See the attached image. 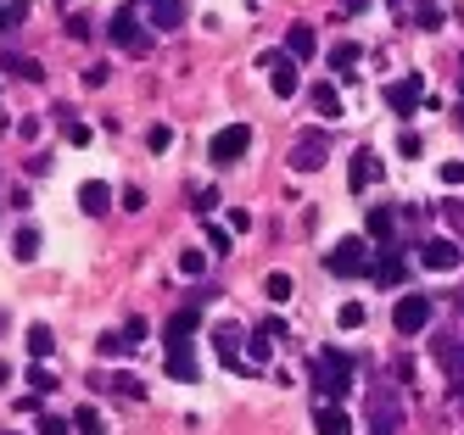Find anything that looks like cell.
Instances as JSON below:
<instances>
[{
  "instance_id": "cell-5",
  "label": "cell",
  "mask_w": 464,
  "mask_h": 435,
  "mask_svg": "<svg viewBox=\"0 0 464 435\" xmlns=\"http://www.w3.org/2000/svg\"><path fill=\"white\" fill-rule=\"evenodd\" d=\"M246 151H252V128H246V123H229V128L213 134V162L229 167V162H241Z\"/></svg>"
},
{
  "instance_id": "cell-6",
  "label": "cell",
  "mask_w": 464,
  "mask_h": 435,
  "mask_svg": "<svg viewBox=\"0 0 464 435\" xmlns=\"http://www.w3.org/2000/svg\"><path fill=\"white\" fill-rule=\"evenodd\" d=\"M420 268H430V274H459L464 268V251L453 241H425L420 246Z\"/></svg>"
},
{
  "instance_id": "cell-30",
  "label": "cell",
  "mask_w": 464,
  "mask_h": 435,
  "mask_svg": "<svg viewBox=\"0 0 464 435\" xmlns=\"http://www.w3.org/2000/svg\"><path fill=\"white\" fill-rule=\"evenodd\" d=\"M246 352H252V363H269V329H263V335H252V341H246Z\"/></svg>"
},
{
  "instance_id": "cell-7",
  "label": "cell",
  "mask_w": 464,
  "mask_h": 435,
  "mask_svg": "<svg viewBox=\"0 0 464 435\" xmlns=\"http://www.w3.org/2000/svg\"><path fill=\"white\" fill-rule=\"evenodd\" d=\"M257 61L269 67V90H275L280 100H291V95H296V56H275V51H263Z\"/></svg>"
},
{
  "instance_id": "cell-28",
  "label": "cell",
  "mask_w": 464,
  "mask_h": 435,
  "mask_svg": "<svg viewBox=\"0 0 464 435\" xmlns=\"http://www.w3.org/2000/svg\"><path fill=\"white\" fill-rule=\"evenodd\" d=\"M146 146H151V151H169V146H174V128H169V123H157V128L146 134Z\"/></svg>"
},
{
  "instance_id": "cell-22",
  "label": "cell",
  "mask_w": 464,
  "mask_h": 435,
  "mask_svg": "<svg viewBox=\"0 0 464 435\" xmlns=\"http://www.w3.org/2000/svg\"><path fill=\"white\" fill-rule=\"evenodd\" d=\"M169 374H174V380H185V385H190V380H196V374H202V368H196V357H190V352H185V346H174V352H169Z\"/></svg>"
},
{
  "instance_id": "cell-17",
  "label": "cell",
  "mask_w": 464,
  "mask_h": 435,
  "mask_svg": "<svg viewBox=\"0 0 464 435\" xmlns=\"http://www.w3.org/2000/svg\"><path fill=\"white\" fill-rule=\"evenodd\" d=\"M314 51H319V45H314V28H308V23H291V28H285V56L308 61Z\"/></svg>"
},
{
  "instance_id": "cell-23",
  "label": "cell",
  "mask_w": 464,
  "mask_h": 435,
  "mask_svg": "<svg viewBox=\"0 0 464 435\" xmlns=\"http://www.w3.org/2000/svg\"><path fill=\"white\" fill-rule=\"evenodd\" d=\"M363 229H370V234H375V241H392V229H397V218H392V207H375V213H370V223H363Z\"/></svg>"
},
{
  "instance_id": "cell-37",
  "label": "cell",
  "mask_w": 464,
  "mask_h": 435,
  "mask_svg": "<svg viewBox=\"0 0 464 435\" xmlns=\"http://www.w3.org/2000/svg\"><path fill=\"white\" fill-rule=\"evenodd\" d=\"M397 151H403V156H420V151H425V140H420V134H403V140H397Z\"/></svg>"
},
{
  "instance_id": "cell-3",
  "label": "cell",
  "mask_w": 464,
  "mask_h": 435,
  "mask_svg": "<svg viewBox=\"0 0 464 435\" xmlns=\"http://www.w3.org/2000/svg\"><path fill=\"white\" fill-rule=\"evenodd\" d=\"M324 268H330V274H342V279H358V274H370V246H363L358 234H347V241H336V246H330Z\"/></svg>"
},
{
  "instance_id": "cell-47",
  "label": "cell",
  "mask_w": 464,
  "mask_h": 435,
  "mask_svg": "<svg viewBox=\"0 0 464 435\" xmlns=\"http://www.w3.org/2000/svg\"><path fill=\"white\" fill-rule=\"evenodd\" d=\"M459 313H464V296H459Z\"/></svg>"
},
{
  "instance_id": "cell-36",
  "label": "cell",
  "mask_w": 464,
  "mask_h": 435,
  "mask_svg": "<svg viewBox=\"0 0 464 435\" xmlns=\"http://www.w3.org/2000/svg\"><path fill=\"white\" fill-rule=\"evenodd\" d=\"M179 268H185V274H202L208 257H202V251H185V257H179Z\"/></svg>"
},
{
  "instance_id": "cell-1",
  "label": "cell",
  "mask_w": 464,
  "mask_h": 435,
  "mask_svg": "<svg viewBox=\"0 0 464 435\" xmlns=\"http://www.w3.org/2000/svg\"><path fill=\"white\" fill-rule=\"evenodd\" d=\"M314 391L330 396V402H342V396L353 391V357H342V352H319V357H314Z\"/></svg>"
},
{
  "instance_id": "cell-2",
  "label": "cell",
  "mask_w": 464,
  "mask_h": 435,
  "mask_svg": "<svg viewBox=\"0 0 464 435\" xmlns=\"http://www.w3.org/2000/svg\"><path fill=\"white\" fill-rule=\"evenodd\" d=\"M330 156V128H303L291 146V174H319Z\"/></svg>"
},
{
  "instance_id": "cell-12",
  "label": "cell",
  "mask_w": 464,
  "mask_h": 435,
  "mask_svg": "<svg viewBox=\"0 0 464 435\" xmlns=\"http://www.w3.org/2000/svg\"><path fill=\"white\" fill-rule=\"evenodd\" d=\"M196 324H202V313H196V307H179L169 324H162V341H169V346H185L190 335H196Z\"/></svg>"
},
{
  "instance_id": "cell-45",
  "label": "cell",
  "mask_w": 464,
  "mask_h": 435,
  "mask_svg": "<svg viewBox=\"0 0 464 435\" xmlns=\"http://www.w3.org/2000/svg\"><path fill=\"white\" fill-rule=\"evenodd\" d=\"M6 374H12V368H6V363H0V385H6Z\"/></svg>"
},
{
  "instance_id": "cell-46",
  "label": "cell",
  "mask_w": 464,
  "mask_h": 435,
  "mask_svg": "<svg viewBox=\"0 0 464 435\" xmlns=\"http://www.w3.org/2000/svg\"><path fill=\"white\" fill-rule=\"evenodd\" d=\"M386 6H403V0H386Z\"/></svg>"
},
{
  "instance_id": "cell-19",
  "label": "cell",
  "mask_w": 464,
  "mask_h": 435,
  "mask_svg": "<svg viewBox=\"0 0 464 435\" xmlns=\"http://www.w3.org/2000/svg\"><path fill=\"white\" fill-rule=\"evenodd\" d=\"M403 274H409L403 257H375V262H370V279H375V285H403Z\"/></svg>"
},
{
  "instance_id": "cell-8",
  "label": "cell",
  "mask_w": 464,
  "mask_h": 435,
  "mask_svg": "<svg viewBox=\"0 0 464 435\" xmlns=\"http://www.w3.org/2000/svg\"><path fill=\"white\" fill-rule=\"evenodd\" d=\"M392 324H397V335L430 329V301H425V296H403V301H397V313H392Z\"/></svg>"
},
{
  "instance_id": "cell-27",
  "label": "cell",
  "mask_w": 464,
  "mask_h": 435,
  "mask_svg": "<svg viewBox=\"0 0 464 435\" xmlns=\"http://www.w3.org/2000/svg\"><path fill=\"white\" fill-rule=\"evenodd\" d=\"M112 391H118V396H129V402H135V396H146V385H140L135 374H112Z\"/></svg>"
},
{
  "instance_id": "cell-41",
  "label": "cell",
  "mask_w": 464,
  "mask_h": 435,
  "mask_svg": "<svg viewBox=\"0 0 464 435\" xmlns=\"http://www.w3.org/2000/svg\"><path fill=\"white\" fill-rule=\"evenodd\" d=\"M102 352H107V357H118V352H129V341H118V335H102Z\"/></svg>"
},
{
  "instance_id": "cell-44",
  "label": "cell",
  "mask_w": 464,
  "mask_h": 435,
  "mask_svg": "<svg viewBox=\"0 0 464 435\" xmlns=\"http://www.w3.org/2000/svg\"><path fill=\"white\" fill-rule=\"evenodd\" d=\"M0 33H12V17H6V6H0Z\"/></svg>"
},
{
  "instance_id": "cell-34",
  "label": "cell",
  "mask_w": 464,
  "mask_h": 435,
  "mask_svg": "<svg viewBox=\"0 0 464 435\" xmlns=\"http://www.w3.org/2000/svg\"><path fill=\"white\" fill-rule=\"evenodd\" d=\"M442 218H448V223L464 234V201H448V207H442Z\"/></svg>"
},
{
  "instance_id": "cell-39",
  "label": "cell",
  "mask_w": 464,
  "mask_h": 435,
  "mask_svg": "<svg viewBox=\"0 0 464 435\" xmlns=\"http://www.w3.org/2000/svg\"><path fill=\"white\" fill-rule=\"evenodd\" d=\"M202 223H208V218H202ZM208 246H213V251H224V246H229V234H224V229H213V223H208Z\"/></svg>"
},
{
  "instance_id": "cell-14",
  "label": "cell",
  "mask_w": 464,
  "mask_h": 435,
  "mask_svg": "<svg viewBox=\"0 0 464 435\" xmlns=\"http://www.w3.org/2000/svg\"><path fill=\"white\" fill-rule=\"evenodd\" d=\"M370 413H375V430H370V435H397V424H403V408H397L386 391L370 402Z\"/></svg>"
},
{
  "instance_id": "cell-29",
  "label": "cell",
  "mask_w": 464,
  "mask_h": 435,
  "mask_svg": "<svg viewBox=\"0 0 464 435\" xmlns=\"http://www.w3.org/2000/svg\"><path fill=\"white\" fill-rule=\"evenodd\" d=\"M17 257H23V262H28V257H40V234H34V229H23V234H17Z\"/></svg>"
},
{
  "instance_id": "cell-15",
  "label": "cell",
  "mask_w": 464,
  "mask_h": 435,
  "mask_svg": "<svg viewBox=\"0 0 464 435\" xmlns=\"http://www.w3.org/2000/svg\"><path fill=\"white\" fill-rule=\"evenodd\" d=\"M79 207H84L90 218H107V213H112V184H102V179H90V184L79 190Z\"/></svg>"
},
{
  "instance_id": "cell-10",
  "label": "cell",
  "mask_w": 464,
  "mask_h": 435,
  "mask_svg": "<svg viewBox=\"0 0 464 435\" xmlns=\"http://www.w3.org/2000/svg\"><path fill=\"white\" fill-rule=\"evenodd\" d=\"M375 179H381V156H375L370 146H358V151H353V174H347V184H353V190H370Z\"/></svg>"
},
{
  "instance_id": "cell-32",
  "label": "cell",
  "mask_w": 464,
  "mask_h": 435,
  "mask_svg": "<svg viewBox=\"0 0 464 435\" xmlns=\"http://www.w3.org/2000/svg\"><path fill=\"white\" fill-rule=\"evenodd\" d=\"M28 385H34V391H40V396H45V391H56V380H51V374H45V368H40V363H34V368H28Z\"/></svg>"
},
{
  "instance_id": "cell-43",
  "label": "cell",
  "mask_w": 464,
  "mask_h": 435,
  "mask_svg": "<svg viewBox=\"0 0 464 435\" xmlns=\"http://www.w3.org/2000/svg\"><path fill=\"white\" fill-rule=\"evenodd\" d=\"M363 6H370V0H342V12H363Z\"/></svg>"
},
{
  "instance_id": "cell-40",
  "label": "cell",
  "mask_w": 464,
  "mask_h": 435,
  "mask_svg": "<svg viewBox=\"0 0 464 435\" xmlns=\"http://www.w3.org/2000/svg\"><path fill=\"white\" fill-rule=\"evenodd\" d=\"M6 17H12V28H17V23L28 17V0H6Z\"/></svg>"
},
{
  "instance_id": "cell-24",
  "label": "cell",
  "mask_w": 464,
  "mask_h": 435,
  "mask_svg": "<svg viewBox=\"0 0 464 435\" xmlns=\"http://www.w3.org/2000/svg\"><path fill=\"white\" fill-rule=\"evenodd\" d=\"M28 357H34V363H40V357H51V329H45V324L28 329Z\"/></svg>"
},
{
  "instance_id": "cell-35",
  "label": "cell",
  "mask_w": 464,
  "mask_h": 435,
  "mask_svg": "<svg viewBox=\"0 0 464 435\" xmlns=\"http://www.w3.org/2000/svg\"><path fill=\"white\" fill-rule=\"evenodd\" d=\"M213 207H218V190H213V184H208V190H202V195H196V213H202V218H208V213H213Z\"/></svg>"
},
{
  "instance_id": "cell-42",
  "label": "cell",
  "mask_w": 464,
  "mask_h": 435,
  "mask_svg": "<svg viewBox=\"0 0 464 435\" xmlns=\"http://www.w3.org/2000/svg\"><path fill=\"white\" fill-rule=\"evenodd\" d=\"M40 435H68V419H40Z\"/></svg>"
},
{
  "instance_id": "cell-31",
  "label": "cell",
  "mask_w": 464,
  "mask_h": 435,
  "mask_svg": "<svg viewBox=\"0 0 464 435\" xmlns=\"http://www.w3.org/2000/svg\"><path fill=\"white\" fill-rule=\"evenodd\" d=\"M336 324H342V329H358V324H363V307H358V301H347V307L336 313Z\"/></svg>"
},
{
  "instance_id": "cell-25",
  "label": "cell",
  "mask_w": 464,
  "mask_h": 435,
  "mask_svg": "<svg viewBox=\"0 0 464 435\" xmlns=\"http://www.w3.org/2000/svg\"><path fill=\"white\" fill-rule=\"evenodd\" d=\"M263 296H269V301H291V274H269V279H263Z\"/></svg>"
},
{
  "instance_id": "cell-20",
  "label": "cell",
  "mask_w": 464,
  "mask_h": 435,
  "mask_svg": "<svg viewBox=\"0 0 464 435\" xmlns=\"http://www.w3.org/2000/svg\"><path fill=\"white\" fill-rule=\"evenodd\" d=\"M308 100H314V112H319V118H342V90H336V84H314Z\"/></svg>"
},
{
  "instance_id": "cell-9",
  "label": "cell",
  "mask_w": 464,
  "mask_h": 435,
  "mask_svg": "<svg viewBox=\"0 0 464 435\" xmlns=\"http://www.w3.org/2000/svg\"><path fill=\"white\" fill-rule=\"evenodd\" d=\"M430 357L442 363V374L453 385H464V341H453V335H430Z\"/></svg>"
},
{
  "instance_id": "cell-21",
  "label": "cell",
  "mask_w": 464,
  "mask_h": 435,
  "mask_svg": "<svg viewBox=\"0 0 464 435\" xmlns=\"http://www.w3.org/2000/svg\"><path fill=\"white\" fill-rule=\"evenodd\" d=\"M358 61H363V45H358V40H342L336 51H330V67H336V73H342V79L353 73V67H358Z\"/></svg>"
},
{
  "instance_id": "cell-33",
  "label": "cell",
  "mask_w": 464,
  "mask_h": 435,
  "mask_svg": "<svg viewBox=\"0 0 464 435\" xmlns=\"http://www.w3.org/2000/svg\"><path fill=\"white\" fill-rule=\"evenodd\" d=\"M73 419H79V430H90V435H95V430H102V413H95V408H79Z\"/></svg>"
},
{
  "instance_id": "cell-13",
  "label": "cell",
  "mask_w": 464,
  "mask_h": 435,
  "mask_svg": "<svg viewBox=\"0 0 464 435\" xmlns=\"http://www.w3.org/2000/svg\"><path fill=\"white\" fill-rule=\"evenodd\" d=\"M314 430H319V435H353V419H347L342 402H324V408L314 413Z\"/></svg>"
},
{
  "instance_id": "cell-18",
  "label": "cell",
  "mask_w": 464,
  "mask_h": 435,
  "mask_svg": "<svg viewBox=\"0 0 464 435\" xmlns=\"http://www.w3.org/2000/svg\"><path fill=\"white\" fill-rule=\"evenodd\" d=\"M0 67H6L12 79H28V84H40V79H45V67H40L34 56H23V51H6V61H0Z\"/></svg>"
},
{
  "instance_id": "cell-26",
  "label": "cell",
  "mask_w": 464,
  "mask_h": 435,
  "mask_svg": "<svg viewBox=\"0 0 464 435\" xmlns=\"http://www.w3.org/2000/svg\"><path fill=\"white\" fill-rule=\"evenodd\" d=\"M414 23H420V28H442V6H437V0H420V6H414Z\"/></svg>"
},
{
  "instance_id": "cell-4",
  "label": "cell",
  "mask_w": 464,
  "mask_h": 435,
  "mask_svg": "<svg viewBox=\"0 0 464 435\" xmlns=\"http://www.w3.org/2000/svg\"><path fill=\"white\" fill-rule=\"evenodd\" d=\"M112 45H123V56H146L151 51V33L140 28V17L129 12V6L112 17Z\"/></svg>"
},
{
  "instance_id": "cell-38",
  "label": "cell",
  "mask_w": 464,
  "mask_h": 435,
  "mask_svg": "<svg viewBox=\"0 0 464 435\" xmlns=\"http://www.w3.org/2000/svg\"><path fill=\"white\" fill-rule=\"evenodd\" d=\"M442 184H464V162H442Z\"/></svg>"
},
{
  "instance_id": "cell-11",
  "label": "cell",
  "mask_w": 464,
  "mask_h": 435,
  "mask_svg": "<svg viewBox=\"0 0 464 435\" xmlns=\"http://www.w3.org/2000/svg\"><path fill=\"white\" fill-rule=\"evenodd\" d=\"M386 100H392L397 118H409L420 100H425V90H420V79H397V84H386Z\"/></svg>"
},
{
  "instance_id": "cell-16",
  "label": "cell",
  "mask_w": 464,
  "mask_h": 435,
  "mask_svg": "<svg viewBox=\"0 0 464 435\" xmlns=\"http://www.w3.org/2000/svg\"><path fill=\"white\" fill-rule=\"evenodd\" d=\"M151 28H179L185 23V0H146Z\"/></svg>"
}]
</instances>
